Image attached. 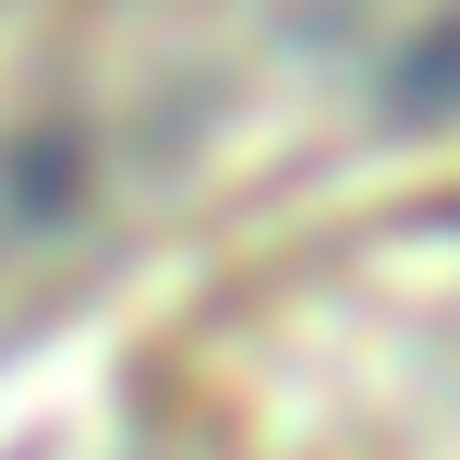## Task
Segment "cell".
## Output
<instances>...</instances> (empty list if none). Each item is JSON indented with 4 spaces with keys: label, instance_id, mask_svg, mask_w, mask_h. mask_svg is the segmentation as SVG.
Listing matches in <instances>:
<instances>
[{
    "label": "cell",
    "instance_id": "6da1fadb",
    "mask_svg": "<svg viewBox=\"0 0 460 460\" xmlns=\"http://www.w3.org/2000/svg\"><path fill=\"white\" fill-rule=\"evenodd\" d=\"M182 412L230 460H460V194L207 315Z\"/></svg>",
    "mask_w": 460,
    "mask_h": 460
}]
</instances>
